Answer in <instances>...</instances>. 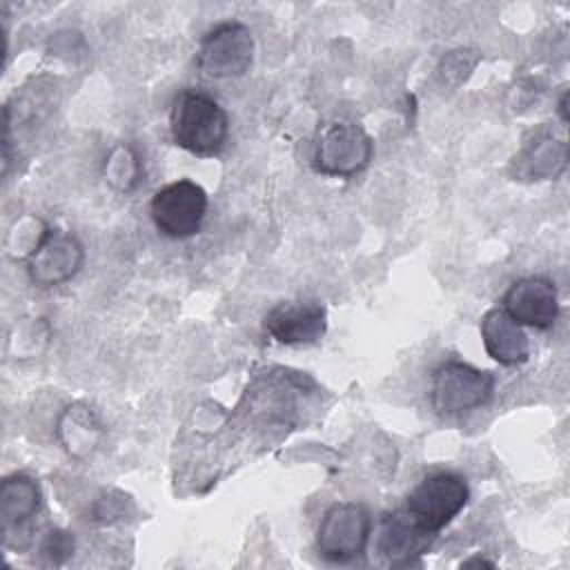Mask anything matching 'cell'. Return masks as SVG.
I'll use <instances>...</instances> for the list:
<instances>
[{"label":"cell","instance_id":"6da1fadb","mask_svg":"<svg viewBox=\"0 0 570 570\" xmlns=\"http://www.w3.org/2000/svg\"><path fill=\"white\" fill-rule=\"evenodd\" d=\"M169 131L180 149L194 156H216L227 142L229 118L214 96L200 89H185L174 98Z\"/></svg>","mask_w":570,"mask_h":570},{"label":"cell","instance_id":"7a4b0ae2","mask_svg":"<svg viewBox=\"0 0 570 570\" xmlns=\"http://www.w3.org/2000/svg\"><path fill=\"white\" fill-rule=\"evenodd\" d=\"M372 156L374 142L361 125L352 120H332L316 134L312 167L323 176L352 178L367 169Z\"/></svg>","mask_w":570,"mask_h":570},{"label":"cell","instance_id":"3957f363","mask_svg":"<svg viewBox=\"0 0 570 570\" xmlns=\"http://www.w3.org/2000/svg\"><path fill=\"white\" fill-rule=\"evenodd\" d=\"M494 392V376L463 361H445L432 374L430 401L436 414L456 416L485 405Z\"/></svg>","mask_w":570,"mask_h":570},{"label":"cell","instance_id":"277c9868","mask_svg":"<svg viewBox=\"0 0 570 570\" xmlns=\"http://www.w3.org/2000/svg\"><path fill=\"white\" fill-rule=\"evenodd\" d=\"M470 490L461 474L441 470L421 479L407 494L405 510L432 534L443 530L468 503Z\"/></svg>","mask_w":570,"mask_h":570},{"label":"cell","instance_id":"5b68a950","mask_svg":"<svg viewBox=\"0 0 570 570\" xmlns=\"http://www.w3.org/2000/svg\"><path fill=\"white\" fill-rule=\"evenodd\" d=\"M207 191L189 180L180 178L160 187L149 203V214L156 229L167 238H189L200 232L207 216Z\"/></svg>","mask_w":570,"mask_h":570},{"label":"cell","instance_id":"8992f818","mask_svg":"<svg viewBox=\"0 0 570 570\" xmlns=\"http://www.w3.org/2000/svg\"><path fill=\"white\" fill-rule=\"evenodd\" d=\"M372 519L365 505L354 501L332 503L316 530V550L332 563L354 561L365 552Z\"/></svg>","mask_w":570,"mask_h":570},{"label":"cell","instance_id":"52a82bcc","mask_svg":"<svg viewBox=\"0 0 570 570\" xmlns=\"http://www.w3.org/2000/svg\"><path fill=\"white\" fill-rule=\"evenodd\" d=\"M254 60V38L252 31L238 22L229 20L214 27L198 47L196 65L209 78H238L249 71Z\"/></svg>","mask_w":570,"mask_h":570},{"label":"cell","instance_id":"ba28073f","mask_svg":"<svg viewBox=\"0 0 570 570\" xmlns=\"http://www.w3.org/2000/svg\"><path fill=\"white\" fill-rule=\"evenodd\" d=\"M85 263V247L71 232L47 227L40 243L27 256L29 281L38 287H56L71 281Z\"/></svg>","mask_w":570,"mask_h":570},{"label":"cell","instance_id":"9c48e42d","mask_svg":"<svg viewBox=\"0 0 570 570\" xmlns=\"http://www.w3.org/2000/svg\"><path fill=\"white\" fill-rule=\"evenodd\" d=\"M263 327L283 345H312L327 330V312L316 301H281L265 314Z\"/></svg>","mask_w":570,"mask_h":570},{"label":"cell","instance_id":"30bf717a","mask_svg":"<svg viewBox=\"0 0 570 570\" xmlns=\"http://www.w3.org/2000/svg\"><path fill=\"white\" fill-rule=\"evenodd\" d=\"M503 309L523 327L548 330L559 316L557 287L546 276H525L514 281L501 301Z\"/></svg>","mask_w":570,"mask_h":570},{"label":"cell","instance_id":"8fae6325","mask_svg":"<svg viewBox=\"0 0 570 570\" xmlns=\"http://www.w3.org/2000/svg\"><path fill=\"white\" fill-rule=\"evenodd\" d=\"M436 534L428 532L405 508L381 519L376 550L390 566H412L428 552Z\"/></svg>","mask_w":570,"mask_h":570},{"label":"cell","instance_id":"7c38bea8","mask_svg":"<svg viewBox=\"0 0 570 570\" xmlns=\"http://www.w3.org/2000/svg\"><path fill=\"white\" fill-rule=\"evenodd\" d=\"M481 341L492 361L499 365H521L530 356V341L523 327L503 309L492 307L481 318Z\"/></svg>","mask_w":570,"mask_h":570},{"label":"cell","instance_id":"4fadbf2b","mask_svg":"<svg viewBox=\"0 0 570 570\" xmlns=\"http://www.w3.org/2000/svg\"><path fill=\"white\" fill-rule=\"evenodd\" d=\"M568 165V145L552 134H537L514 156V176L519 180L557 178Z\"/></svg>","mask_w":570,"mask_h":570},{"label":"cell","instance_id":"5bb4252c","mask_svg":"<svg viewBox=\"0 0 570 570\" xmlns=\"http://www.w3.org/2000/svg\"><path fill=\"white\" fill-rule=\"evenodd\" d=\"M102 434L105 430L98 414L85 403H71L58 416L56 436L62 450L73 459L89 456L98 448Z\"/></svg>","mask_w":570,"mask_h":570},{"label":"cell","instance_id":"9a60e30c","mask_svg":"<svg viewBox=\"0 0 570 570\" xmlns=\"http://www.w3.org/2000/svg\"><path fill=\"white\" fill-rule=\"evenodd\" d=\"M40 488L24 474L13 472L0 483V528L7 537L11 530L22 528L40 510Z\"/></svg>","mask_w":570,"mask_h":570},{"label":"cell","instance_id":"2e32d148","mask_svg":"<svg viewBox=\"0 0 570 570\" xmlns=\"http://www.w3.org/2000/svg\"><path fill=\"white\" fill-rule=\"evenodd\" d=\"M105 176L116 189L129 191L140 178V158H138V154L129 145H118L105 163Z\"/></svg>","mask_w":570,"mask_h":570},{"label":"cell","instance_id":"e0dca14e","mask_svg":"<svg viewBox=\"0 0 570 570\" xmlns=\"http://www.w3.org/2000/svg\"><path fill=\"white\" fill-rule=\"evenodd\" d=\"M40 552L42 557L53 563V566H60L65 563L71 554H73V537L67 532V530H60V528H53L45 534L42 539V546H40Z\"/></svg>","mask_w":570,"mask_h":570},{"label":"cell","instance_id":"ac0fdd59","mask_svg":"<svg viewBox=\"0 0 570 570\" xmlns=\"http://www.w3.org/2000/svg\"><path fill=\"white\" fill-rule=\"evenodd\" d=\"M559 116L563 122H568V91L561 94V100H559Z\"/></svg>","mask_w":570,"mask_h":570},{"label":"cell","instance_id":"d6986e66","mask_svg":"<svg viewBox=\"0 0 570 570\" xmlns=\"http://www.w3.org/2000/svg\"><path fill=\"white\" fill-rule=\"evenodd\" d=\"M490 566V568H494V561H488V559H483V557H474V559H468V561H463V566Z\"/></svg>","mask_w":570,"mask_h":570}]
</instances>
